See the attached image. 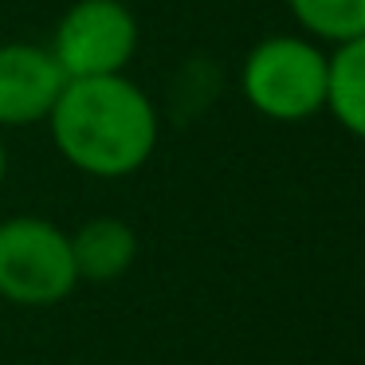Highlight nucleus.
Listing matches in <instances>:
<instances>
[{"label":"nucleus","mask_w":365,"mask_h":365,"mask_svg":"<svg viewBox=\"0 0 365 365\" xmlns=\"http://www.w3.org/2000/svg\"><path fill=\"white\" fill-rule=\"evenodd\" d=\"M59 158L87 177H130L158 150V106L122 75L67 79L48 114Z\"/></svg>","instance_id":"f257e3e1"},{"label":"nucleus","mask_w":365,"mask_h":365,"mask_svg":"<svg viewBox=\"0 0 365 365\" xmlns=\"http://www.w3.org/2000/svg\"><path fill=\"white\" fill-rule=\"evenodd\" d=\"M326 83L330 56L310 36H267L240 67L244 103L271 122H307L322 114Z\"/></svg>","instance_id":"f03ea898"},{"label":"nucleus","mask_w":365,"mask_h":365,"mask_svg":"<svg viewBox=\"0 0 365 365\" xmlns=\"http://www.w3.org/2000/svg\"><path fill=\"white\" fill-rule=\"evenodd\" d=\"M75 287L71 232L48 216H9L0 224V299L16 307H56Z\"/></svg>","instance_id":"7ed1b4c3"},{"label":"nucleus","mask_w":365,"mask_h":365,"mask_svg":"<svg viewBox=\"0 0 365 365\" xmlns=\"http://www.w3.org/2000/svg\"><path fill=\"white\" fill-rule=\"evenodd\" d=\"M138 51V20L122 0H75L59 16L51 56L67 79L122 75Z\"/></svg>","instance_id":"20e7f679"},{"label":"nucleus","mask_w":365,"mask_h":365,"mask_svg":"<svg viewBox=\"0 0 365 365\" xmlns=\"http://www.w3.org/2000/svg\"><path fill=\"white\" fill-rule=\"evenodd\" d=\"M67 75L51 48L0 43V130L48 122Z\"/></svg>","instance_id":"39448f33"},{"label":"nucleus","mask_w":365,"mask_h":365,"mask_svg":"<svg viewBox=\"0 0 365 365\" xmlns=\"http://www.w3.org/2000/svg\"><path fill=\"white\" fill-rule=\"evenodd\" d=\"M71 259L79 283H114L138 259V236L118 216H95L71 232Z\"/></svg>","instance_id":"423d86ee"},{"label":"nucleus","mask_w":365,"mask_h":365,"mask_svg":"<svg viewBox=\"0 0 365 365\" xmlns=\"http://www.w3.org/2000/svg\"><path fill=\"white\" fill-rule=\"evenodd\" d=\"M326 110L338 118V126L346 134L365 142V36L334 48L330 83H326Z\"/></svg>","instance_id":"0eeeda50"},{"label":"nucleus","mask_w":365,"mask_h":365,"mask_svg":"<svg viewBox=\"0 0 365 365\" xmlns=\"http://www.w3.org/2000/svg\"><path fill=\"white\" fill-rule=\"evenodd\" d=\"M287 12L314 43H346L365 36V0H287Z\"/></svg>","instance_id":"6e6552de"},{"label":"nucleus","mask_w":365,"mask_h":365,"mask_svg":"<svg viewBox=\"0 0 365 365\" xmlns=\"http://www.w3.org/2000/svg\"><path fill=\"white\" fill-rule=\"evenodd\" d=\"M4 173H9V150H4V130H0V185H4Z\"/></svg>","instance_id":"1a4fd4ad"}]
</instances>
